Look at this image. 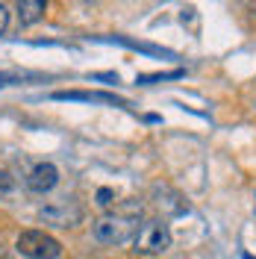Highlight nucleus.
Instances as JSON below:
<instances>
[{
	"label": "nucleus",
	"mask_w": 256,
	"mask_h": 259,
	"mask_svg": "<svg viewBox=\"0 0 256 259\" xmlns=\"http://www.w3.org/2000/svg\"><path fill=\"white\" fill-rule=\"evenodd\" d=\"M133 250L136 253H144V256H156V253H165L171 247V227L165 224L162 218L156 221H144L139 236L133 239Z\"/></svg>",
	"instance_id": "20e7f679"
},
{
	"label": "nucleus",
	"mask_w": 256,
	"mask_h": 259,
	"mask_svg": "<svg viewBox=\"0 0 256 259\" xmlns=\"http://www.w3.org/2000/svg\"><path fill=\"white\" fill-rule=\"evenodd\" d=\"M18 253L27 259H59L62 256V244L45 230H24L18 236Z\"/></svg>",
	"instance_id": "f03ea898"
},
{
	"label": "nucleus",
	"mask_w": 256,
	"mask_h": 259,
	"mask_svg": "<svg viewBox=\"0 0 256 259\" xmlns=\"http://www.w3.org/2000/svg\"><path fill=\"white\" fill-rule=\"evenodd\" d=\"M41 221L45 224H53V227H77L82 224V203L77 197H71V194H62V197H56V200H50L41 206Z\"/></svg>",
	"instance_id": "7ed1b4c3"
},
{
	"label": "nucleus",
	"mask_w": 256,
	"mask_h": 259,
	"mask_svg": "<svg viewBox=\"0 0 256 259\" xmlns=\"http://www.w3.org/2000/svg\"><path fill=\"white\" fill-rule=\"evenodd\" d=\"M112 203H115V192H112V189H100V192H97V206L109 209Z\"/></svg>",
	"instance_id": "1a4fd4ad"
},
{
	"label": "nucleus",
	"mask_w": 256,
	"mask_h": 259,
	"mask_svg": "<svg viewBox=\"0 0 256 259\" xmlns=\"http://www.w3.org/2000/svg\"><path fill=\"white\" fill-rule=\"evenodd\" d=\"M48 12V0H18V21L24 27H32L38 24Z\"/></svg>",
	"instance_id": "0eeeda50"
},
{
	"label": "nucleus",
	"mask_w": 256,
	"mask_h": 259,
	"mask_svg": "<svg viewBox=\"0 0 256 259\" xmlns=\"http://www.w3.org/2000/svg\"><path fill=\"white\" fill-rule=\"evenodd\" d=\"M144 218V203L142 200H121L115 209L100 215L92 224V236L100 244H127L130 239L139 236Z\"/></svg>",
	"instance_id": "f257e3e1"
},
{
	"label": "nucleus",
	"mask_w": 256,
	"mask_h": 259,
	"mask_svg": "<svg viewBox=\"0 0 256 259\" xmlns=\"http://www.w3.org/2000/svg\"><path fill=\"white\" fill-rule=\"evenodd\" d=\"M9 189H12V180L6 171H0V192H9Z\"/></svg>",
	"instance_id": "9b49d317"
},
{
	"label": "nucleus",
	"mask_w": 256,
	"mask_h": 259,
	"mask_svg": "<svg viewBox=\"0 0 256 259\" xmlns=\"http://www.w3.org/2000/svg\"><path fill=\"white\" fill-rule=\"evenodd\" d=\"M56 100H95V103H121L118 97L112 95H103V92H56Z\"/></svg>",
	"instance_id": "6e6552de"
},
{
	"label": "nucleus",
	"mask_w": 256,
	"mask_h": 259,
	"mask_svg": "<svg viewBox=\"0 0 256 259\" xmlns=\"http://www.w3.org/2000/svg\"><path fill=\"white\" fill-rule=\"evenodd\" d=\"M56 183H59V171H56V165H50V162H41V165H35L30 171V177H27V189L35 194H48L56 189Z\"/></svg>",
	"instance_id": "39448f33"
},
{
	"label": "nucleus",
	"mask_w": 256,
	"mask_h": 259,
	"mask_svg": "<svg viewBox=\"0 0 256 259\" xmlns=\"http://www.w3.org/2000/svg\"><path fill=\"white\" fill-rule=\"evenodd\" d=\"M6 27H9V12H6V6L0 3V35L6 32Z\"/></svg>",
	"instance_id": "9d476101"
},
{
	"label": "nucleus",
	"mask_w": 256,
	"mask_h": 259,
	"mask_svg": "<svg viewBox=\"0 0 256 259\" xmlns=\"http://www.w3.org/2000/svg\"><path fill=\"white\" fill-rule=\"evenodd\" d=\"M153 194H156V206H159L165 215H183V212L189 209L186 197L177 192V189H171V186H156Z\"/></svg>",
	"instance_id": "423d86ee"
}]
</instances>
